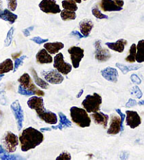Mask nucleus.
Here are the masks:
<instances>
[{
  "mask_svg": "<svg viewBox=\"0 0 144 160\" xmlns=\"http://www.w3.org/2000/svg\"><path fill=\"white\" fill-rule=\"evenodd\" d=\"M44 140V136L41 131L33 127L24 129L19 136L21 150L27 152L40 145Z\"/></svg>",
  "mask_w": 144,
  "mask_h": 160,
  "instance_id": "1",
  "label": "nucleus"
},
{
  "mask_svg": "<svg viewBox=\"0 0 144 160\" xmlns=\"http://www.w3.org/2000/svg\"><path fill=\"white\" fill-rule=\"evenodd\" d=\"M70 115L72 121L81 128H85L90 126L91 119L85 109L72 107L70 109Z\"/></svg>",
  "mask_w": 144,
  "mask_h": 160,
  "instance_id": "2",
  "label": "nucleus"
},
{
  "mask_svg": "<svg viewBox=\"0 0 144 160\" xmlns=\"http://www.w3.org/2000/svg\"><path fill=\"white\" fill-rule=\"evenodd\" d=\"M102 104V97L98 93H93L92 95H88L82 102V106L88 113L98 112Z\"/></svg>",
  "mask_w": 144,
  "mask_h": 160,
  "instance_id": "3",
  "label": "nucleus"
},
{
  "mask_svg": "<svg viewBox=\"0 0 144 160\" xmlns=\"http://www.w3.org/2000/svg\"><path fill=\"white\" fill-rule=\"evenodd\" d=\"M18 140L19 138L16 134L11 131H7L2 140V147L7 153L14 152L18 145Z\"/></svg>",
  "mask_w": 144,
  "mask_h": 160,
  "instance_id": "4",
  "label": "nucleus"
},
{
  "mask_svg": "<svg viewBox=\"0 0 144 160\" xmlns=\"http://www.w3.org/2000/svg\"><path fill=\"white\" fill-rule=\"evenodd\" d=\"M19 83L22 87L26 90H29L34 92V95H37L38 96H44L45 93L43 91L40 90L35 86V84L33 82V81L28 73H25L22 75L18 80Z\"/></svg>",
  "mask_w": 144,
  "mask_h": 160,
  "instance_id": "5",
  "label": "nucleus"
},
{
  "mask_svg": "<svg viewBox=\"0 0 144 160\" xmlns=\"http://www.w3.org/2000/svg\"><path fill=\"white\" fill-rule=\"evenodd\" d=\"M54 67L63 75H68L72 69L70 63H66L64 60V56L62 53H58L54 58Z\"/></svg>",
  "mask_w": 144,
  "mask_h": 160,
  "instance_id": "6",
  "label": "nucleus"
},
{
  "mask_svg": "<svg viewBox=\"0 0 144 160\" xmlns=\"http://www.w3.org/2000/svg\"><path fill=\"white\" fill-rule=\"evenodd\" d=\"M36 113L41 120L45 121V123L51 125L56 124L58 121L57 117L55 113L52 112L51 111L47 110L45 107H40L35 110Z\"/></svg>",
  "mask_w": 144,
  "mask_h": 160,
  "instance_id": "7",
  "label": "nucleus"
},
{
  "mask_svg": "<svg viewBox=\"0 0 144 160\" xmlns=\"http://www.w3.org/2000/svg\"><path fill=\"white\" fill-rule=\"evenodd\" d=\"M68 52L70 54L73 67L74 68H79L80 62L84 57V49L79 47L73 46L68 49Z\"/></svg>",
  "mask_w": 144,
  "mask_h": 160,
  "instance_id": "8",
  "label": "nucleus"
},
{
  "mask_svg": "<svg viewBox=\"0 0 144 160\" xmlns=\"http://www.w3.org/2000/svg\"><path fill=\"white\" fill-rule=\"evenodd\" d=\"M39 7L43 12L46 13L56 14L61 13L60 7L57 4L56 0H42L39 4Z\"/></svg>",
  "mask_w": 144,
  "mask_h": 160,
  "instance_id": "9",
  "label": "nucleus"
},
{
  "mask_svg": "<svg viewBox=\"0 0 144 160\" xmlns=\"http://www.w3.org/2000/svg\"><path fill=\"white\" fill-rule=\"evenodd\" d=\"M42 75L44 76L45 81L51 84H60L64 79L62 73L56 69L44 71L42 72Z\"/></svg>",
  "mask_w": 144,
  "mask_h": 160,
  "instance_id": "10",
  "label": "nucleus"
},
{
  "mask_svg": "<svg viewBox=\"0 0 144 160\" xmlns=\"http://www.w3.org/2000/svg\"><path fill=\"white\" fill-rule=\"evenodd\" d=\"M11 109H12L13 114L14 115L16 122H17L18 130L21 131V128H23L24 115L23 109L21 108V106L20 105L18 100H16L11 104Z\"/></svg>",
  "mask_w": 144,
  "mask_h": 160,
  "instance_id": "11",
  "label": "nucleus"
},
{
  "mask_svg": "<svg viewBox=\"0 0 144 160\" xmlns=\"http://www.w3.org/2000/svg\"><path fill=\"white\" fill-rule=\"evenodd\" d=\"M95 59L100 62H105L111 58V54L107 49H105L101 45V41L97 40L95 42Z\"/></svg>",
  "mask_w": 144,
  "mask_h": 160,
  "instance_id": "12",
  "label": "nucleus"
},
{
  "mask_svg": "<svg viewBox=\"0 0 144 160\" xmlns=\"http://www.w3.org/2000/svg\"><path fill=\"white\" fill-rule=\"evenodd\" d=\"M126 123L130 128L134 129L139 126L141 123V118L139 114L136 111H126Z\"/></svg>",
  "mask_w": 144,
  "mask_h": 160,
  "instance_id": "13",
  "label": "nucleus"
},
{
  "mask_svg": "<svg viewBox=\"0 0 144 160\" xmlns=\"http://www.w3.org/2000/svg\"><path fill=\"white\" fill-rule=\"evenodd\" d=\"M121 131V117L112 114L110 120V128L107 130V134L117 135Z\"/></svg>",
  "mask_w": 144,
  "mask_h": 160,
  "instance_id": "14",
  "label": "nucleus"
},
{
  "mask_svg": "<svg viewBox=\"0 0 144 160\" xmlns=\"http://www.w3.org/2000/svg\"><path fill=\"white\" fill-rule=\"evenodd\" d=\"M101 75L107 81L112 82H117L118 81V71L115 68L107 67L101 71Z\"/></svg>",
  "mask_w": 144,
  "mask_h": 160,
  "instance_id": "15",
  "label": "nucleus"
},
{
  "mask_svg": "<svg viewBox=\"0 0 144 160\" xmlns=\"http://www.w3.org/2000/svg\"><path fill=\"white\" fill-rule=\"evenodd\" d=\"M100 7L103 12H120L123 9V7H119L114 0H101Z\"/></svg>",
  "mask_w": 144,
  "mask_h": 160,
  "instance_id": "16",
  "label": "nucleus"
},
{
  "mask_svg": "<svg viewBox=\"0 0 144 160\" xmlns=\"http://www.w3.org/2000/svg\"><path fill=\"white\" fill-rule=\"evenodd\" d=\"M90 117L93 118L95 123L102 126L104 128H107L108 120H109V116L108 115L105 114L101 112H97L93 113L90 115Z\"/></svg>",
  "mask_w": 144,
  "mask_h": 160,
  "instance_id": "17",
  "label": "nucleus"
},
{
  "mask_svg": "<svg viewBox=\"0 0 144 160\" xmlns=\"http://www.w3.org/2000/svg\"><path fill=\"white\" fill-rule=\"evenodd\" d=\"M36 61L38 63L44 64V63H50L53 62V58L49 54V52L44 48L36 54Z\"/></svg>",
  "mask_w": 144,
  "mask_h": 160,
  "instance_id": "18",
  "label": "nucleus"
},
{
  "mask_svg": "<svg viewBox=\"0 0 144 160\" xmlns=\"http://www.w3.org/2000/svg\"><path fill=\"white\" fill-rule=\"evenodd\" d=\"M94 26L93 21L90 19H84L79 23V28L81 30V33L84 35V38L89 36L91 30Z\"/></svg>",
  "mask_w": 144,
  "mask_h": 160,
  "instance_id": "19",
  "label": "nucleus"
},
{
  "mask_svg": "<svg viewBox=\"0 0 144 160\" xmlns=\"http://www.w3.org/2000/svg\"><path fill=\"white\" fill-rule=\"evenodd\" d=\"M127 45V41L124 39H120L115 42H106L108 48L113 51L121 53L124 50L125 46Z\"/></svg>",
  "mask_w": 144,
  "mask_h": 160,
  "instance_id": "20",
  "label": "nucleus"
},
{
  "mask_svg": "<svg viewBox=\"0 0 144 160\" xmlns=\"http://www.w3.org/2000/svg\"><path fill=\"white\" fill-rule=\"evenodd\" d=\"M64 44L62 42H45L44 43V48L50 54H57L60 49L64 48Z\"/></svg>",
  "mask_w": 144,
  "mask_h": 160,
  "instance_id": "21",
  "label": "nucleus"
},
{
  "mask_svg": "<svg viewBox=\"0 0 144 160\" xmlns=\"http://www.w3.org/2000/svg\"><path fill=\"white\" fill-rule=\"evenodd\" d=\"M17 18L18 16L15 14V13H12L9 9H0V19L8 21L10 24H13L15 23V21Z\"/></svg>",
  "mask_w": 144,
  "mask_h": 160,
  "instance_id": "22",
  "label": "nucleus"
},
{
  "mask_svg": "<svg viewBox=\"0 0 144 160\" xmlns=\"http://www.w3.org/2000/svg\"><path fill=\"white\" fill-rule=\"evenodd\" d=\"M28 106L31 109H37L39 107L44 106L43 99L37 96H33L28 100Z\"/></svg>",
  "mask_w": 144,
  "mask_h": 160,
  "instance_id": "23",
  "label": "nucleus"
},
{
  "mask_svg": "<svg viewBox=\"0 0 144 160\" xmlns=\"http://www.w3.org/2000/svg\"><path fill=\"white\" fill-rule=\"evenodd\" d=\"M136 62H137L138 63L144 62V40L138 41L136 45Z\"/></svg>",
  "mask_w": 144,
  "mask_h": 160,
  "instance_id": "24",
  "label": "nucleus"
},
{
  "mask_svg": "<svg viewBox=\"0 0 144 160\" xmlns=\"http://www.w3.org/2000/svg\"><path fill=\"white\" fill-rule=\"evenodd\" d=\"M13 63L11 59L4 60L0 63V74H4L13 70Z\"/></svg>",
  "mask_w": 144,
  "mask_h": 160,
  "instance_id": "25",
  "label": "nucleus"
},
{
  "mask_svg": "<svg viewBox=\"0 0 144 160\" xmlns=\"http://www.w3.org/2000/svg\"><path fill=\"white\" fill-rule=\"evenodd\" d=\"M30 71H31L33 79H34L36 85H38V86L40 87L41 88H43V89H48L49 87V85L48 82L38 77V74L36 73V71L34 68H30Z\"/></svg>",
  "mask_w": 144,
  "mask_h": 160,
  "instance_id": "26",
  "label": "nucleus"
},
{
  "mask_svg": "<svg viewBox=\"0 0 144 160\" xmlns=\"http://www.w3.org/2000/svg\"><path fill=\"white\" fill-rule=\"evenodd\" d=\"M116 67H117V68H120V69L121 71V72L123 73V74H126L128 72L131 71H136L139 69V68L141 67V65H134V66H125L121 64V63H116Z\"/></svg>",
  "mask_w": 144,
  "mask_h": 160,
  "instance_id": "27",
  "label": "nucleus"
},
{
  "mask_svg": "<svg viewBox=\"0 0 144 160\" xmlns=\"http://www.w3.org/2000/svg\"><path fill=\"white\" fill-rule=\"evenodd\" d=\"M61 18L63 21L74 20L76 18V13L73 11L64 9L61 11Z\"/></svg>",
  "mask_w": 144,
  "mask_h": 160,
  "instance_id": "28",
  "label": "nucleus"
},
{
  "mask_svg": "<svg viewBox=\"0 0 144 160\" xmlns=\"http://www.w3.org/2000/svg\"><path fill=\"white\" fill-rule=\"evenodd\" d=\"M62 4L64 9L73 11V12L78 10V7L74 0H64L62 2Z\"/></svg>",
  "mask_w": 144,
  "mask_h": 160,
  "instance_id": "29",
  "label": "nucleus"
},
{
  "mask_svg": "<svg viewBox=\"0 0 144 160\" xmlns=\"http://www.w3.org/2000/svg\"><path fill=\"white\" fill-rule=\"evenodd\" d=\"M136 44H132L129 49V54L126 57L125 60L127 62L134 63L136 62Z\"/></svg>",
  "mask_w": 144,
  "mask_h": 160,
  "instance_id": "30",
  "label": "nucleus"
},
{
  "mask_svg": "<svg viewBox=\"0 0 144 160\" xmlns=\"http://www.w3.org/2000/svg\"><path fill=\"white\" fill-rule=\"evenodd\" d=\"M59 117L60 118V124L64 127H71V122L69 121L66 116L62 112H59Z\"/></svg>",
  "mask_w": 144,
  "mask_h": 160,
  "instance_id": "31",
  "label": "nucleus"
},
{
  "mask_svg": "<svg viewBox=\"0 0 144 160\" xmlns=\"http://www.w3.org/2000/svg\"><path fill=\"white\" fill-rule=\"evenodd\" d=\"M92 13L95 18H98V19H107L108 18V16L103 14V13H102L99 10V9L97 7H93Z\"/></svg>",
  "mask_w": 144,
  "mask_h": 160,
  "instance_id": "32",
  "label": "nucleus"
},
{
  "mask_svg": "<svg viewBox=\"0 0 144 160\" xmlns=\"http://www.w3.org/2000/svg\"><path fill=\"white\" fill-rule=\"evenodd\" d=\"M13 32H14V28L13 27L11 28V29L9 30V32H8V33H7L6 40H5V41H4V46L5 47H9L11 45V43H12V41L13 39Z\"/></svg>",
  "mask_w": 144,
  "mask_h": 160,
  "instance_id": "33",
  "label": "nucleus"
},
{
  "mask_svg": "<svg viewBox=\"0 0 144 160\" xmlns=\"http://www.w3.org/2000/svg\"><path fill=\"white\" fill-rule=\"evenodd\" d=\"M26 59H27V56H26V55H23V56H21V57L17 58V59H15L14 66H13V72H16V70L18 68V67H20L21 65L23 64V61Z\"/></svg>",
  "mask_w": 144,
  "mask_h": 160,
  "instance_id": "34",
  "label": "nucleus"
},
{
  "mask_svg": "<svg viewBox=\"0 0 144 160\" xmlns=\"http://www.w3.org/2000/svg\"><path fill=\"white\" fill-rule=\"evenodd\" d=\"M131 94L132 95L135 96L136 98L138 99H141L143 96V93L140 90V88L138 86H134L131 88Z\"/></svg>",
  "mask_w": 144,
  "mask_h": 160,
  "instance_id": "35",
  "label": "nucleus"
},
{
  "mask_svg": "<svg viewBox=\"0 0 144 160\" xmlns=\"http://www.w3.org/2000/svg\"><path fill=\"white\" fill-rule=\"evenodd\" d=\"M7 1L8 3V9L12 12L16 11V8H17V0H7Z\"/></svg>",
  "mask_w": 144,
  "mask_h": 160,
  "instance_id": "36",
  "label": "nucleus"
},
{
  "mask_svg": "<svg viewBox=\"0 0 144 160\" xmlns=\"http://www.w3.org/2000/svg\"><path fill=\"white\" fill-rule=\"evenodd\" d=\"M18 92L21 95H34V92H33V91L25 89V88L22 87L21 85L18 86Z\"/></svg>",
  "mask_w": 144,
  "mask_h": 160,
  "instance_id": "37",
  "label": "nucleus"
},
{
  "mask_svg": "<svg viewBox=\"0 0 144 160\" xmlns=\"http://www.w3.org/2000/svg\"><path fill=\"white\" fill-rule=\"evenodd\" d=\"M115 111L117 112V114L120 115V117H121V131H123V130H124L123 123H124V119H125V118H126V116H125V114H124L123 113L121 112V109H116Z\"/></svg>",
  "mask_w": 144,
  "mask_h": 160,
  "instance_id": "38",
  "label": "nucleus"
},
{
  "mask_svg": "<svg viewBox=\"0 0 144 160\" xmlns=\"http://www.w3.org/2000/svg\"><path fill=\"white\" fill-rule=\"evenodd\" d=\"M71 154H69L67 152H63L62 153H61L59 157H57V160H60V159H71Z\"/></svg>",
  "mask_w": 144,
  "mask_h": 160,
  "instance_id": "39",
  "label": "nucleus"
},
{
  "mask_svg": "<svg viewBox=\"0 0 144 160\" xmlns=\"http://www.w3.org/2000/svg\"><path fill=\"white\" fill-rule=\"evenodd\" d=\"M20 158H18L15 155H10V154L7 153L0 154V159H18Z\"/></svg>",
  "mask_w": 144,
  "mask_h": 160,
  "instance_id": "40",
  "label": "nucleus"
},
{
  "mask_svg": "<svg viewBox=\"0 0 144 160\" xmlns=\"http://www.w3.org/2000/svg\"><path fill=\"white\" fill-rule=\"evenodd\" d=\"M32 41L35 42L36 44H38V45H41V44L45 43L48 42V39H42V38L40 37H34L31 39Z\"/></svg>",
  "mask_w": 144,
  "mask_h": 160,
  "instance_id": "41",
  "label": "nucleus"
},
{
  "mask_svg": "<svg viewBox=\"0 0 144 160\" xmlns=\"http://www.w3.org/2000/svg\"><path fill=\"white\" fill-rule=\"evenodd\" d=\"M131 80L134 83H136L137 85H139L141 83V78L136 75V74H132L131 76Z\"/></svg>",
  "mask_w": 144,
  "mask_h": 160,
  "instance_id": "42",
  "label": "nucleus"
},
{
  "mask_svg": "<svg viewBox=\"0 0 144 160\" xmlns=\"http://www.w3.org/2000/svg\"><path fill=\"white\" fill-rule=\"evenodd\" d=\"M137 104V102L134 99H129V101L127 102V103L126 104V107H132L134 106H136Z\"/></svg>",
  "mask_w": 144,
  "mask_h": 160,
  "instance_id": "43",
  "label": "nucleus"
},
{
  "mask_svg": "<svg viewBox=\"0 0 144 160\" xmlns=\"http://www.w3.org/2000/svg\"><path fill=\"white\" fill-rule=\"evenodd\" d=\"M33 28H34V27L31 26V27H30V28H28L24 29V30H23V34H24L25 36H26V37L30 36V31H31V30H33Z\"/></svg>",
  "mask_w": 144,
  "mask_h": 160,
  "instance_id": "44",
  "label": "nucleus"
},
{
  "mask_svg": "<svg viewBox=\"0 0 144 160\" xmlns=\"http://www.w3.org/2000/svg\"><path fill=\"white\" fill-rule=\"evenodd\" d=\"M71 34L72 35H74V36H76V37H78L79 38H80V39H81V38H84V35H83L82 34L80 33L79 32L76 31V30H74V31H72Z\"/></svg>",
  "mask_w": 144,
  "mask_h": 160,
  "instance_id": "45",
  "label": "nucleus"
},
{
  "mask_svg": "<svg viewBox=\"0 0 144 160\" xmlns=\"http://www.w3.org/2000/svg\"><path fill=\"white\" fill-rule=\"evenodd\" d=\"M114 1L115 2V3L117 4L119 7H123L124 6V0H114Z\"/></svg>",
  "mask_w": 144,
  "mask_h": 160,
  "instance_id": "46",
  "label": "nucleus"
},
{
  "mask_svg": "<svg viewBox=\"0 0 144 160\" xmlns=\"http://www.w3.org/2000/svg\"><path fill=\"white\" fill-rule=\"evenodd\" d=\"M7 153V151L4 150V148L2 147V145H0V154Z\"/></svg>",
  "mask_w": 144,
  "mask_h": 160,
  "instance_id": "47",
  "label": "nucleus"
},
{
  "mask_svg": "<svg viewBox=\"0 0 144 160\" xmlns=\"http://www.w3.org/2000/svg\"><path fill=\"white\" fill-rule=\"evenodd\" d=\"M84 89H81V90H80V92H79L78 95H77L76 98H81V96H82L83 94H84Z\"/></svg>",
  "mask_w": 144,
  "mask_h": 160,
  "instance_id": "48",
  "label": "nucleus"
},
{
  "mask_svg": "<svg viewBox=\"0 0 144 160\" xmlns=\"http://www.w3.org/2000/svg\"><path fill=\"white\" fill-rule=\"evenodd\" d=\"M52 131V128H43L40 129V131Z\"/></svg>",
  "mask_w": 144,
  "mask_h": 160,
  "instance_id": "49",
  "label": "nucleus"
},
{
  "mask_svg": "<svg viewBox=\"0 0 144 160\" xmlns=\"http://www.w3.org/2000/svg\"><path fill=\"white\" fill-rule=\"evenodd\" d=\"M138 105H140V106L144 105V100H140V101L138 102Z\"/></svg>",
  "mask_w": 144,
  "mask_h": 160,
  "instance_id": "50",
  "label": "nucleus"
},
{
  "mask_svg": "<svg viewBox=\"0 0 144 160\" xmlns=\"http://www.w3.org/2000/svg\"><path fill=\"white\" fill-rule=\"evenodd\" d=\"M74 1L76 3H79V4L81 3V0H74Z\"/></svg>",
  "mask_w": 144,
  "mask_h": 160,
  "instance_id": "51",
  "label": "nucleus"
},
{
  "mask_svg": "<svg viewBox=\"0 0 144 160\" xmlns=\"http://www.w3.org/2000/svg\"><path fill=\"white\" fill-rule=\"evenodd\" d=\"M4 76V74H0V81H1Z\"/></svg>",
  "mask_w": 144,
  "mask_h": 160,
  "instance_id": "52",
  "label": "nucleus"
},
{
  "mask_svg": "<svg viewBox=\"0 0 144 160\" xmlns=\"http://www.w3.org/2000/svg\"><path fill=\"white\" fill-rule=\"evenodd\" d=\"M1 2H2V0H0V4H1Z\"/></svg>",
  "mask_w": 144,
  "mask_h": 160,
  "instance_id": "53",
  "label": "nucleus"
},
{
  "mask_svg": "<svg viewBox=\"0 0 144 160\" xmlns=\"http://www.w3.org/2000/svg\"><path fill=\"white\" fill-rule=\"evenodd\" d=\"M84 1H85V0H84Z\"/></svg>",
  "mask_w": 144,
  "mask_h": 160,
  "instance_id": "54",
  "label": "nucleus"
}]
</instances>
